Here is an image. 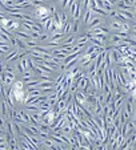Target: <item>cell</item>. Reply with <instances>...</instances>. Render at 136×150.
<instances>
[{"label": "cell", "instance_id": "cell-4", "mask_svg": "<svg viewBox=\"0 0 136 150\" xmlns=\"http://www.w3.org/2000/svg\"><path fill=\"white\" fill-rule=\"evenodd\" d=\"M74 96H75V101H76L79 105H84L85 102H87V94L83 93V92L79 91V89L74 93Z\"/></svg>", "mask_w": 136, "mask_h": 150}, {"label": "cell", "instance_id": "cell-19", "mask_svg": "<svg viewBox=\"0 0 136 150\" xmlns=\"http://www.w3.org/2000/svg\"><path fill=\"white\" fill-rule=\"evenodd\" d=\"M72 31V23H69V21H67V24L64 25V28H63V33H71Z\"/></svg>", "mask_w": 136, "mask_h": 150}, {"label": "cell", "instance_id": "cell-28", "mask_svg": "<svg viewBox=\"0 0 136 150\" xmlns=\"http://www.w3.org/2000/svg\"><path fill=\"white\" fill-rule=\"evenodd\" d=\"M69 149L71 150H79V147H77L76 145H69Z\"/></svg>", "mask_w": 136, "mask_h": 150}, {"label": "cell", "instance_id": "cell-17", "mask_svg": "<svg viewBox=\"0 0 136 150\" xmlns=\"http://www.w3.org/2000/svg\"><path fill=\"white\" fill-rule=\"evenodd\" d=\"M75 0H62V7L63 9H69V7L72 6V3H74Z\"/></svg>", "mask_w": 136, "mask_h": 150}, {"label": "cell", "instance_id": "cell-3", "mask_svg": "<svg viewBox=\"0 0 136 150\" xmlns=\"http://www.w3.org/2000/svg\"><path fill=\"white\" fill-rule=\"evenodd\" d=\"M120 132H122V136L123 137H128L130 134H132L133 133V122L132 121H128L127 124L122 125Z\"/></svg>", "mask_w": 136, "mask_h": 150}, {"label": "cell", "instance_id": "cell-1", "mask_svg": "<svg viewBox=\"0 0 136 150\" xmlns=\"http://www.w3.org/2000/svg\"><path fill=\"white\" fill-rule=\"evenodd\" d=\"M0 27L6 28L7 31H9V32H14V31H17V29L20 28V21H16V20L4 17V19L1 20V25Z\"/></svg>", "mask_w": 136, "mask_h": 150}, {"label": "cell", "instance_id": "cell-26", "mask_svg": "<svg viewBox=\"0 0 136 150\" xmlns=\"http://www.w3.org/2000/svg\"><path fill=\"white\" fill-rule=\"evenodd\" d=\"M29 35H31V37H32V39H39V37H40V35H42V33H40V32H31V33H29Z\"/></svg>", "mask_w": 136, "mask_h": 150}, {"label": "cell", "instance_id": "cell-16", "mask_svg": "<svg viewBox=\"0 0 136 150\" xmlns=\"http://www.w3.org/2000/svg\"><path fill=\"white\" fill-rule=\"evenodd\" d=\"M64 37V33L63 32H60V33H54L51 36V39H49V41H59L60 42V40Z\"/></svg>", "mask_w": 136, "mask_h": 150}, {"label": "cell", "instance_id": "cell-13", "mask_svg": "<svg viewBox=\"0 0 136 150\" xmlns=\"http://www.w3.org/2000/svg\"><path fill=\"white\" fill-rule=\"evenodd\" d=\"M37 126H39V132H42V133L49 134V132H51V126H49V125H47V124H43V122H40Z\"/></svg>", "mask_w": 136, "mask_h": 150}, {"label": "cell", "instance_id": "cell-23", "mask_svg": "<svg viewBox=\"0 0 136 150\" xmlns=\"http://www.w3.org/2000/svg\"><path fill=\"white\" fill-rule=\"evenodd\" d=\"M26 109L29 110V112H39V106H36V105H31V104L27 105Z\"/></svg>", "mask_w": 136, "mask_h": 150}, {"label": "cell", "instance_id": "cell-25", "mask_svg": "<svg viewBox=\"0 0 136 150\" xmlns=\"http://www.w3.org/2000/svg\"><path fill=\"white\" fill-rule=\"evenodd\" d=\"M16 69H17V72H19L20 74L24 73V69H23V67H21V64H20V62H17V64H16Z\"/></svg>", "mask_w": 136, "mask_h": 150}, {"label": "cell", "instance_id": "cell-22", "mask_svg": "<svg viewBox=\"0 0 136 150\" xmlns=\"http://www.w3.org/2000/svg\"><path fill=\"white\" fill-rule=\"evenodd\" d=\"M60 19H62V24L63 25H65L68 21V17H67V13L65 12H60Z\"/></svg>", "mask_w": 136, "mask_h": 150}, {"label": "cell", "instance_id": "cell-24", "mask_svg": "<svg viewBox=\"0 0 136 150\" xmlns=\"http://www.w3.org/2000/svg\"><path fill=\"white\" fill-rule=\"evenodd\" d=\"M40 40H42V41H45V40H47V41H49V39H51V36H49V33L48 32H47V33H42L40 35V37H39Z\"/></svg>", "mask_w": 136, "mask_h": 150}, {"label": "cell", "instance_id": "cell-12", "mask_svg": "<svg viewBox=\"0 0 136 150\" xmlns=\"http://www.w3.org/2000/svg\"><path fill=\"white\" fill-rule=\"evenodd\" d=\"M12 89L14 91H23L24 89V81L23 80H16L14 82V85H12Z\"/></svg>", "mask_w": 136, "mask_h": 150}, {"label": "cell", "instance_id": "cell-31", "mask_svg": "<svg viewBox=\"0 0 136 150\" xmlns=\"http://www.w3.org/2000/svg\"><path fill=\"white\" fill-rule=\"evenodd\" d=\"M133 147H135V149H136V142H135V145H133Z\"/></svg>", "mask_w": 136, "mask_h": 150}, {"label": "cell", "instance_id": "cell-20", "mask_svg": "<svg viewBox=\"0 0 136 150\" xmlns=\"http://www.w3.org/2000/svg\"><path fill=\"white\" fill-rule=\"evenodd\" d=\"M77 31H79V20H75V23H72V31H71V33L75 35Z\"/></svg>", "mask_w": 136, "mask_h": 150}, {"label": "cell", "instance_id": "cell-6", "mask_svg": "<svg viewBox=\"0 0 136 150\" xmlns=\"http://www.w3.org/2000/svg\"><path fill=\"white\" fill-rule=\"evenodd\" d=\"M39 23L42 24L43 31H47V32H48L49 28H51V25H52V23H54V17L49 16V17H47L45 20H43V21H39Z\"/></svg>", "mask_w": 136, "mask_h": 150}, {"label": "cell", "instance_id": "cell-7", "mask_svg": "<svg viewBox=\"0 0 136 150\" xmlns=\"http://www.w3.org/2000/svg\"><path fill=\"white\" fill-rule=\"evenodd\" d=\"M29 117H31V122L34 125H39L42 122V113L40 112H31Z\"/></svg>", "mask_w": 136, "mask_h": 150}, {"label": "cell", "instance_id": "cell-11", "mask_svg": "<svg viewBox=\"0 0 136 150\" xmlns=\"http://www.w3.org/2000/svg\"><path fill=\"white\" fill-rule=\"evenodd\" d=\"M91 20H92V11L87 9V11H84V15H83V23H84L85 25H88Z\"/></svg>", "mask_w": 136, "mask_h": 150}, {"label": "cell", "instance_id": "cell-29", "mask_svg": "<svg viewBox=\"0 0 136 150\" xmlns=\"http://www.w3.org/2000/svg\"><path fill=\"white\" fill-rule=\"evenodd\" d=\"M7 144V139H4V137H0V145Z\"/></svg>", "mask_w": 136, "mask_h": 150}, {"label": "cell", "instance_id": "cell-2", "mask_svg": "<svg viewBox=\"0 0 136 150\" xmlns=\"http://www.w3.org/2000/svg\"><path fill=\"white\" fill-rule=\"evenodd\" d=\"M104 24H105V20H104V17H100V16L92 17V20H91V21H89V24H88V31H91V29L96 28V27L104 25Z\"/></svg>", "mask_w": 136, "mask_h": 150}, {"label": "cell", "instance_id": "cell-5", "mask_svg": "<svg viewBox=\"0 0 136 150\" xmlns=\"http://www.w3.org/2000/svg\"><path fill=\"white\" fill-rule=\"evenodd\" d=\"M19 52H20V49H17V48H14V49H11V51L7 53V56H6V61H14L15 62V60H17V54H19Z\"/></svg>", "mask_w": 136, "mask_h": 150}, {"label": "cell", "instance_id": "cell-30", "mask_svg": "<svg viewBox=\"0 0 136 150\" xmlns=\"http://www.w3.org/2000/svg\"><path fill=\"white\" fill-rule=\"evenodd\" d=\"M133 132L136 133V122H133Z\"/></svg>", "mask_w": 136, "mask_h": 150}, {"label": "cell", "instance_id": "cell-9", "mask_svg": "<svg viewBox=\"0 0 136 150\" xmlns=\"http://www.w3.org/2000/svg\"><path fill=\"white\" fill-rule=\"evenodd\" d=\"M122 24H123V21H120V20H112L110 24L111 31H113V32L120 31V29H122Z\"/></svg>", "mask_w": 136, "mask_h": 150}, {"label": "cell", "instance_id": "cell-21", "mask_svg": "<svg viewBox=\"0 0 136 150\" xmlns=\"http://www.w3.org/2000/svg\"><path fill=\"white\" fill-rule=\"evenodd\" d=\"M108 15L111 17H113L115 20H119V11H116V9H112L111 12H108Z\"/></svg>", "mask_w": 136, "mask_h": 150}, {"label": "cell", "instance_id": "cell-15", "mask_svg": "<svg viewBox=\"0 0 136 150\" xmlns=\"http://www.w3.org/2000/svg\"><path fill=\"white\" fill-rule=\"evenodd\" d=\"M64 80H65V74H63V73H62V74H59V77H57V79L54 81L55 91H56V88H57V86H60V85H62V82L64 81Z\"/></svg>", "mask_w": 136, "mask_h": 150}, {"label": "cell", "instance_id": "cell-10", "mask_svg": "<svg viewBox=\"0 0 136 150\" xmlns=\"http://www.w3.org/2000/svg\"><path fill=\"white\" fill-rule=\"evenodd\" d=\"M89 32H94V33H102V35H108L110 33V28H107V27L104 25H100V27H96V28L91 29Z\"/></svg>", "mask_w": 136, "mask_h": 150}, {"label": "cell", "instance_id": "cell-18", "mask_svg": "<svg viewBox=\"0 0 136 150\" xmlns=\"http://www.w3.org/2000/svg\"><path fill=\"white\" fill-rule=\"evenodd\" d=\"M40 45V44H37L36 41H34V40H28V41H26V48L27 49H34L35 47Z\"/></svg>", "mask_w": 136, "mask_h": 150}, {"label": "cell", "instance_id": "cell-14", "mask_svg": "<svg viewBox=\"0 0 136 150\" xmlns=\"http://www.w3.org/2000/svg\"><path fill=\"white\" fill-rule=\"evenodd\" d=\"M34 79H36L35 77V74L32 73V72H29V71H26L24 73H23V81H31V80H34Z\"/></svg>", "mask_w": 136, "mask_h": 150}, {"label": "cell", "instance_id": "cell-8", "mask_svg": "<svg viewBox=\"0 0 136 150\" xmlns=\"http://www.w3.org/2000/svg\"><path fill=\"white\" fill-rule=\"evenodd\" d=\"M15 36L16 37H19V39H21V40H26V41H28V40H31L32 37H31V35L28 33V32H26V31H15Z\"/></svg>", "mask_w": 136, "mask_h": 150}, {"label": "cell", "instance_id": "cell-27", "mask_svg": "<svg viewBox=\"0 0 136 150\" xmlns=\"http://www.w3.org/2000/svg\"><path fill=\"white\" fill-rule=\"evenodd\" d=\"M4 68H6V65H4L3 62H0V73H1V72H4Z\"/></svg>", "mask_w": 136, "mask_h": 150}]
</instances>
